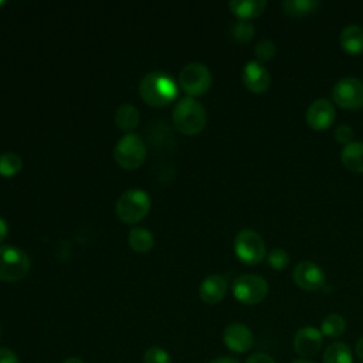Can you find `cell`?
<instances>
[{
    "label": "cell",
    "instance_id": "cell-22",
    "mask_svg": "<svg viewBox=\"0 0 363 363\" xmlns=\"http://www.w3.org/2000/svg\"><path fill=\"white\" fill-rule=\"evenodd\" d=\"M323 363H353L350 347L345 342H333L323 352Z\"/></svg>",
    "mask_w": 363,
    "mask_h": 363
},
{
    "label": "cell",
    "instance_id": "cell-11",
    "mask_svg": "<svg viewBox=\"0 0 363 363\" xmlns=\"http://www.w3.org/2000/svg\"><path fill=\"white\" fill-rule=\"evenodd\" d=\"M292 345H294V350L302 359L313 357L322 349L323 335L315 326H303L296 330Z\"/></svg>",
    "mask_w": 363,
    "mask_h": 363
},
{
    "label": "cell",
    "instance_id": "cell-13",
    "mask_svg": "<svg viewBox=\"0 0 363 363\" xmlns=\"http://www.w3.org/2000/svg\"><path fill=\"white\" fill-rule=\"evenodd\" d=\"M224 345L234 353H245L254 346V335L251 329L240 322H233L223 332Z\"/></svg>",
    "mask_w": 363,
    "mask_h": 363
},
{
    "label": "cell",
    "instance_id": "cell-16",
    "mask_svg": "<svg viewBox=\"0 0 363 363\" xmlns=\"http://www.w3.org/2000/svg\"><path fill=\"white\" fill-rule=\"evenodd\" d=\"M340 47L350 55H359L363 52V28L356 24L346 26L339 35Z\"/></svg>",
    "mask_w": 363,
    "mask_h": 363
},
{
    "label": "cell",
    "instance_id": "cell-35",
    "mask_svg": "<svg viewBox=\"0 0 363 363\" xmlns=\"http://www.w3.org/2000/svg\"><path fill=\"white\" fill-rule=\"evenodd\" d=\"M62 363H84V360H81L79 357H68Z\"/></svg>",
    "mask_w": 363,
    "mask_h": 363
},
{
    "label": "cell",
    "instance_id": "cell-25",
    "mask_svg": "<svg viewBox=\"0 0 363 363\" xmlns=\"http://www.w3.org/2000/svg\"><path fill=\"white\" fill-rule=\"evenodd\" d=\"M254 34H255V28L250 21L240 20L231 28V35L237 43H242V44L248 43L252 40Z\"/></svg>",
    "mask_w": 363,
    "mask_h": 363
},
{
    "label": "cell",
    "instance_id": "cell-26",
    "mask_svg": "<svg viewBox=\"0 0 363 363\" xmlns=\"http://www.w3.org/2000/svg\"><path fill=\"white\" fill-rule=\"evenodd\" d=\"M267 262L271 268L281 271L284 268L288 267L289 264V255L285 250L282 248H272L268 254H267Z\"/></svg>",
    "mask_w": 363,
    "mask_h": 363
},
{
    "label": "cell",
    "instance_id": "cell-7",
    "mask_svg": "<svg viewBox=\"0 0 363 363\" xmlns=\"http://www.w3.org/2000/svg\"><path fill=\"white\" fill-rule=\"evenodd\" d=\"M233 295L242 305H257L268 295L267 281L255 274H242L233 282Z\"/></svg>",
    "mask_w": 363,
    "mask_h": 363
},
{
    "label": "cell",
    "instance_id": "cell-3",
    "mask_svg": "<svg viewBox=\"0 0 363 363\" xmlns=\"http://www.w3.org/2000/svg\"><path fill=\"white\" fill-rule=\"evenodd\" d=\"M150 206V197L145 190L132 189L118 199L115 213L121 221L126 224H136L147 216Z\"/></svg>",
    "mask_w": 363,
    "mask_h": 363
},
{
    "label": "cell",
    "instance_id": "cell-15",
    "mask_svg": "<svg viewBox=\"0 0 363 363\" xmlns=\"http://www.w3.org/2000/svg\"><path fill=\"white\" fill-rule=\"evenodd\" d=\"M227 294V281L223 275H208L199 286V296L204 303L214 305L224 299Z\"/></svg>",
    "mask_w": 363,
    "mask_h": 363
},
{
    "label": "cell",
    "instance_id": "cell-29",
    "mask_svg": "<svg viewBox=\"0 0 363 363\" xmlns=\"http://www.w3.org/2000/svg\"><path fill=\"white\" fill-rule=\"evenodd\" d=\"M353 129L349 126V125H340L336 128L335 130V139L339 142V143H343L345 146L352 143V139H353Z\"/></svg>",
    "mask_w": 363,
    "mask_h": 363
},
{
    "label": "cell",
    "instance_id": "cell-36",
    "mask_svg": "<svg viewBox=\"0 0 363 363\" xmlns=\"http://www.w3.org/2000/svg\"><path fill=\"white\" fill-rule=\"evenodd\" d=\"M292 363H315V362H312V360H308V359H296V360H294Z\"/></svg>",
    "mask_w": 363,
    "mask_h": 363
},
{
    "label": "cell",
    "instance_id": "cell-32",
    "mask_svg": "<svg viewBox=\"0 0 363 363\" xmlns=\"http://www.w3.org/2000/svg\"><path fill=\"white\" fill-rule=\"evenodd\" d=\"M210 363H238V360L234 357H230V356H221V357H216Z\"/></svg>",
    "mask_w": 363,
    "mask_h": 363
},
{
    "label": "cell",
    "instance_id": "cell-9",
    "mask_svg": "<svg viewBox=\"0 0 363 363\" xmlns=\"http://www.w3.org/2000/svg\"><path fill=\"white\" fill-rule=\"evenodd\" d=\"M335 104L343 109L363 108V82L356 77H345L332 88Z\"/></svg>",
    "mask_w": 363,
    "mask_h": 363
},
{
    "label": "cell",
    "instance_id": "cell-37",
    "mask_svg": "<svg viewBox=\"0 0 363 363\" xmlns=\"http://www.w3.org/2000/svg\"><path fill=\"white\" fill-rule=\"evenodd\" d=\"M1 4H3V1H0V6H1Z\"/></svg>",
    "mask_w": 363,
    "mask_h": 363
},
{
    "label": "cell",
    "instance_id": "cell-21",
    "mask_svg": "<svg viewBox=\"0 0 363 363\" xmlns=\"http://www.w3.org/2000/svg\"><path fill=\"white\" fill-rule=\"evenodd\" d=\"M128 242L135 252L143 254V252H147L152 250V247L155 245V238L149 230H146L143 227H133L129 231Z\"/></svg>",
    "mask_w": 363,
    "mask_h": 363
},
{
    "label": "cell",
    "instance_id": "cell-14",
    "mask_svg": "<svg viewBox=\"0 0 363 363\" xmlns=\"http://www.w3.org/2000/svg\"><path fill=\"white\" fill-rule=\"evenodd\" d=\"M242 82L248 91L262 94L271 85V75L259 61H248L242 68Z\"/></svg>",
    "mask_w": 363,
    "mask_h": 363
},
{
    "label": "cell",
    "instance_id": "cell-6",
    "mask_svg": "<svg viewBox=\"0 0 363 363\" xmlns=\"http://www.w3.org/2000/svg\"><path fill=\"white\" fill-rule=\"evenodd\" d=\"M234 252L245 265H258L267 257L262 237L254 230H241L234 238Z\"/></svg>",
    "mask_w": 363,
    "mask_h": 363
},
{
    "label": "cell",
    "instance_id": "cell-24",
    "mask_svg": "<svg viewBox=\"0 0 363 363\" xmlns=\"http://www.w3.org/2000/svg\"><path fill=\"white\" fill-rule=\"evenodd\" d=\"M23 162L16 153H3L0 155V176L13 177L20 173Z\"/></svg>",
    "mask_w": 363,
    "mask_h": 363
},
{
    "label": "cell",
    "instance_id": "cell-30",
    "mask_svg": "<svg viewBox=\"0 0 363 363\" xmlns=\"http://www.w3.org/2000/svg\"><path fill=\"white\" fill-rule=\"evenodd\" d=\"M245 363H277V362H275L274 357L269 356L268 353L258 352V353L251 354V356L245 360Z\"/></svg>",
    "mask_w": 363,
    "mask_h": 363
},
{
    "label": "cell",
    "instance_id": "cell-38",
    "mask_svg": "<svg viewBox=\"0 0 363 363\" xmlns=\"http://www.w3.org/2000/svg\"><path fill=\"white\" fill-rule=\"evenodd\" d=\"M0 335H1V329H0Z\"/></svg>",
    "mask_w": 363,
    "mask_h": 363
},
{
    "label": "cell",
    "instance_id": "cell-5",
    "mask_svg": "<svg viewBox=\"0 0 363 363\" xmlns=\"http://www.w3.org/2000/svg\"><path fill=\"white\" fill-rule=\"evenodd\" d=\"M30 271L28 255L17 247L0 245V281L16 282Z\"/></svg>",
    "mask_w": 363,
    "mask_h": 363
},
{
    "label": "cell",
    "instance_id": "cell-23",
    "mask_svg": "<svg viewBox=\"0 0 363 363\" xmlns=\"http://www.w3.org/2000/svg\"><path fill=\"white\" fill-rule=\"evenodd\" d=\"M319 330L325 337L337 339L346 330V320L339 313H329L323 318Z\"/></svg>",
    "mask_w": 363,
    "mask_h": 363
},
{
    "label": "cell",
    "instance_id": "cell-28",
    "mask_svg": "<svg viewBox=\"0 0 363 363\" xmlns=\"http://www.w3.org/2000/svg\"><path fill=\"white\" fill-rule=\"evenodd\" d=\"M254 52L259 61H271L277 54V47L269 40H261L257 43Z\"/></svg>",
    "mask_w": 363,
    "mask_h": 363
},
{
    "label": "cell",
    "instance_id": "cell-17",
    "mask_svg": "<svg viewBox=\"0 0 363 363\" xmlns=\"http://www.w3.org/2000/svg\"><path fill=\"white\" fill-rule=\"evenodd\" d=\"M230 9L235 17L240 20L248 21L251 18L259 17L265 7L267 1L265 0H233L230 1Z\"/></svg>",
    "mask_w": 363,
    "mask_h": 363
},
{
    "label": "cell",
    "instance_id": "cell-8",
    "mask_svg": "<svg viewBox=\"0 0 363 363\" xmlns=\"http://www.w3.org/2000/svg\"><path fill=\"white\" fill-rule=\"evenodd\" d=\"M179 84L190 98L201 96L211 86V72L204 64L191 62L180 71Z\"/></svg>",
    "mask_w": 363,
    "mask_h": 363
},
{
    "label": "cell",
    "instance_id": "cell-27",
    "mask_svg": "<svg viewBox=\"0 0 363 363\" xmlns=\"http://www.w3.org/2000/svg\"><path fill=\"white\" fill-rule=\"evenodd\" d=\"M143 363H172V357L167 350L159 346H152L145 352Z\"/></svg>",
    "mask_w": 363,
    "mask_h": 363
},
{
    "label": "cell",
    "instance_id": "cell-20",
    "mask_svg": "<svg viewBox=\"0 0 363 363\" xmlns=\"http://www.w3.org/2000/svg\"><path fill=\"white\" fill-rule=\"evenodd\" d=\"M285 14L294 18H302L312 13H315L319 7V1L316 0H285L281 4Z\"/></svg>",
    "mask_w": 363,
    "mask_h": 363
},
{
    "label": "cell",
    "instance_id": "cell-2",
    "mask_svg": "<svg viewBox=\"0 0 363 363\" xmlns=\"http://www.w3.org/2000/svg\"><path fill=\"white\" fill-rule=\"evenodd\" d=\"M207 122L204 106L194 98H183L173 108V123L177 130L193 136L200 133Z\"/></svg>",
    "mask_w": 363,
    "mask_h": 363
},
{
    "label": "cell",
    "instance_id": "cell-33",
    "mask_svg": "<svg viewBox=\"0 0 363 363\" xmlns=\"http://www.w3.org/2000/svg\"><path fill=\"white\" fill-rule=\"evenodd\" d=\"M9 233V228H7V223L0 217V242H3V240L6 238Z\"/></svg>",
    "mask_w": 363,
    "mask_h": 363
},
{
    "label": "cell",
    "instance_id": "cell-12",
    "mask_svg": "<svg viewBox=\"0 0 363 363\" xmlns=\"http://www.w3.org/2000/svg\"><path fill=\"white\" fill-rule=\"evenodd\" d=\"M336 118V111L332 102L325 98L315 99L306 109V123L313 130H325L332 126Z\"/></svg>",
    "mask_w": 363,
    "mask_h": 363
},
{
    "label": "cell",
    "instance_id": "cell-1",
    "mask_svg": "<svg viewBox=\"0 0 363 363\" xmlns=\"http://www.w3.org/2000/svg\"><path fill=\"white\" fill-rule=\"evenodd\" d=\"M139 95L150 106H166L176 99L177 84L169 74L153 71L140 81Z\"/></svg>",
    "mask_w": 363,
    "mask_h": 363
},
{
    "label": "cell",
    "instance_id": "cell-10",
    "mask_svg": "<svg viewBox=\"0 0 363 363\" xmlns=\"http://www.w3.org/2000/svg\"><path fill=\"white\" fill-rule=\"evenodd\" d=\"M292 281L298 288L313 292L325 286L326 277L318 264L312 261H301L292 271Z\"/></svg>",
    "mask_w": 363,
    "mask_h": 363
},
{
    "label": "cell",
    "instance_id": "cell-4",
    "mask_svg": "<svg viewBox=\"0 0 363 363\" xmlns=\"http://www.w3.org/2000/svg\"><path fill=\"white\" fill-rule=\"evenodd\" d=\"M115 162L125 170H135L143 164L146 159V146L142 138L136 133L122 136L113 150Z\"/></svg>",
    "mask_w": 363,
    "mask_h": 363
},
{
    "label": "cell",
    "instance_id": "cell-19",
    "mask_svg": "<svg viewBox=\"0 0 363 363\" xmlns=\"http://www.w3.org/2000/svg\"><path fill=\"white\" fill-rule=\"evenodd\" d=\"M140 122V115L139 111L130 105V104H122L115 113V123L118 129L123 132L132 133V130L139 125Z\"/></svg>",
    "mask_w": 363,
    "mask_h": 363
},
{
    "label": "cell",
    "instance_id": "cell-18",
    "mask_svg": "<svg viewBox=\"0 0 363 363\" xmlns=\"http://www.w3.org/2000/svg\"><path fill=\"white\" fill-rule=\"evenodd\" d=\"M343 166L354 173H363V142H352L340 152Z\"/></svg>",
    "mask_w": 363,
    "mask_h": 363
},
{
    "label": "cell",
    "instance_id": "cell-34",
    "mask_svg": "<svg viewBox=\"0 0 363 363\" xmlns=\"http://www.w3.org/2000/svg\"><path fill=\"white\" fill-rule=\"evenodd\" d=\"M356 356L363 360V336L356 343Z\"/></svg>",
    "mask_w": 363,
    "mask_h": 363
},
{
    "label": "cell",
    "instance_id": "cell-31",
    "mask_svg": "<svg viewBox=\"0 0 363 363\" xmlns=\"http://www.w3.org/2000/svg\"><path fill=\"white\" fill-rule=\"evenodd\" d=\"M0 363H20V360L13 350L7 347H0Z\"/></svg>",
    "mask_w": 363,
    "mask_h": 363
}]
</instances>
